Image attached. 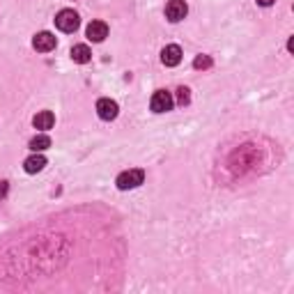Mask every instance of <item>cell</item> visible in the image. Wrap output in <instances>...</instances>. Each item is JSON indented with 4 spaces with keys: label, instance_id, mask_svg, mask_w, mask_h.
<instances>
[{
    "label": "cell",
    "instance_id": "cell-5",
    "mask_svg": "<svg viewBox=\"0 0 294 294\" xmlns=\"http://www.w3.org/2000/svg\"><path fill=\"white\" fill-rule=\"evenodd\" d=\"M97 113H99L101 120H115L117 117V113H120V108H117V104H115L113 99H99L97 101Z\"/></svg>",
    "mask_w": 294,
    "mask_h": 294
},
{
    "label": "cell",
    "instance_id": "cell-11",
    "mask_svg": "<svg viewBox=\"0 0 294 294\" xmlns=\"http://www.w3.org/2000/svg\"><path fill=\"white\" fill-rule=\"evenodd\" d=\"M71 58H74V62H78V65H85V62L92 60V51L85 44H76L74 49H71Z\"/></svg>",
    "mask_w": 294,
    "mask_h": 294
},
{
    "label": "cell",
    "instance_id": "cell-7",
    "mask_svg": "<svg viewBox=\"0 0 294 294\" xmlns=\"http://www.w3.org/2000/svg\"><path fill=\"white\" fill-rule=\"evenodd\" d=\"M32 46L39 53H49V51L55 49V35H51V32H37L35 39H32Z\"/></svg>",
    "mask_w": 294,
    "mask_h": 294
},
{
    "label": "cell",
    "instance_id": "cell-4",
    "mask_svg": "<svg viewBox=\"0 0 294 294\" xmlns=\"http://www.w3.org/2000/svg\"><path fill=\"white\" fill-rule=\"evenodd\" d=\"M186 14H189V7H186L184 0H170L168 5H165V16H168V21H173V23L182 21Z\"/></svg>",
    "mask_w": 294,
    "mask_h": 294
},
{
    "label": "cell",
    "instance_id": "cell-3",
    "mask_svg": "<svg viewBox=\"0 0 294 294\" xmlns=\"http://www.w3.org/2000/svg\"><path fill=\"white\" fill-rule=\"evenodd\" d=\"M173 104H175L173 95H170V92H165V90L154 92V97H152V101H150V106H152V110H154V113H168V110L173 108Z\"/></svg>",
    "mask_w": 294,
    "mask_h": 294
},
{
    "label": "cell",
    "instance_id": "cell-15",
    "mask_svg": "<svg viewBox=\"0 0 294 294\" xmlns=\"http://www.w3.org/2000/svg\"><path fill=\"white\" fill-rule=\"evenodd\" d=\"M7 191H10V184H7V182L3 180V182H0V198H5Z\"/></svg>",
    "mask_w": 294,
    "mask_h": 294
},
{
    "label": "cell",
    "instance_id": "cell-16",
    "mask_svg": "<svg viewBox=\"0 0 294 294\" xmlns=\"http://www.w3.org/2000/svg\"><path fill=\"white\" fill-rule=\"evenodd\" d=\"M276 0H258V5H262V7H269V5H274Z\"/></svg>",
    "mask_w": 294,
    "mask_h": 294
},
{
    "label": "cell",
    "instance_id": "cell-10",
    "mask_svg": "<svg viewBox=\"0 0 294 294\" xmlns=\"http://www.w3.org/2000/svg\"><path fill=\"white\" fill-rule=\"evenodd\" d=\"M44 165H46V159L41 156V152H35L32 156H28V159H25L23 168H25V173L35 175V173H39V170H44Z\"/></svg>",
    "mask_w": 294,
    "mask_h": 294
},
{
    "label": "cell",
    "instance_id": "cell-1",
    "mask_svg": "<svg viewBox=\"0 0 294 294\" xmlns=\"http://www.w3.org/2000/svg\"><path fill=\"white\" fill-rule=\"evenodd\" d=\"M145 182V173L140 168H131V170H124V173L117 177V189L120 191H129V189H136V186H140Z\"/></svg>",
    "mask_w": 294,
    "mask_h": 294
},
{
    "label": "cell",
    "instance_id": "cell-14",
    "mask_svg": "<svg viewBox=\"0 0 294 294\" xmlns=\"http://www.w3.org/2000/svg\"><path fill=\"white\" fill-rule=\"evenodd\" d=\"M191 101V95H189V88H180V90H177V104H189Z\"/></svg>",
    "mask_w": 294,
    "mask_h": 294
},
{
    "label": "cell",
    "instance_id": "cell-12",
    "mask_svg": "<svg viewBox=\"0 0 294 294\" xmlns=\"http://www.w3.org/2000/svg\"><path fill=\"white\" fill-rule=\"evenodd\" d=\"M28 147H30L32 152H44V150H49V147H51V138L46 134H39V136H35V138L28 143Z\"/></svg>",
    "mask_w": 294,
    "mask_h": 294
},
{
    "label": "cell",
    "instance_id": "cell-6",
    "mask_svg": "<svg viewBox=\"0 0 294 294\" xmlns=\"http://www.w3.org/2000/svg\"><path fill=\"white\" fill-rule=\"evenodd\" d=\"M161 62L165 67H177L182 62V49L177 44H170L161 51Z\"/></svg>",
    "mask_w": 294,
    "mask_h": 294
},
{
    "label": "cell",
    "instance_id": "cell-8",
    "mask_svg": "<svg viewBox=\"0 0 294 294\" xmlns=\"http://www.w3.org/2000/svg\"><path fill=\"white\" fill-rule=\"evenodd\" d=\"M108 37V25L104 21H92L88 25V39L90 41H104Z\"/></svg>",
    "mask_w": 294,
    "mask_h": 294
},
{
    "label": "cell",
    "instance_id": "cell-2",
    "mask_svg": "<svg viewBox=\"0 0 294 294\" xmlns=\"http://www.w3.org/2000/svg\"><path fill=\"white\" fill-rule=\"evenodd\" d=\"M55 25H58L62 32H76L80 25V19L74 10H62L55 16Z\"/></svg>",
    "mask_w": 294,
    "mask_h": 294
},
{
    "label": "cell",
    "instance_id": "cell-13",
    "mask_svg": "<svg viewBox=\"0 0 294 294\" xmlns=\"http://www.w3.org/2000/svg\"><path fill=\"white\" fill-rule=\"evenodd\" d=\"M193 67H195V69H209L212 58H209V55H198V58L193 60Z\"/></svg>",
    "mask_w": 294,
    "mask_h": 294
},
{
    "label": "cell",
    "instance_id": "cell-9",
    "mask_svg": "<svg viewBox=\"0 0 294 294\" xmlns=\"http://www.w3.org/2000/svg\"><path fill=\"white\" fill-rule=\"evenodd\" d=\"M32 124H35V129H39V131H49L51 127L55 124V115L51 113V110H39V113L32 117Z\"/></svg>",
    "mask_w": 294,
    "mask_h": 294
}]
</instances>
